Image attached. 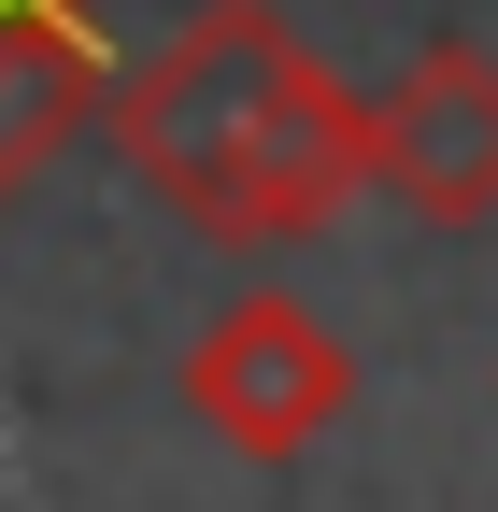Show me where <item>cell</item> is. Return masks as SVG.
I'll return each mask as SVG.
<instances>
[{"label": "cell", "mask_w": 498, "mask_h": 512, "mask_svg": "<svg viewBox=\"0 0 498 512\" xmlns=\"http://www.w3.org/2000/svg\"><path fill=\"white\" fill-rule=\"evenodd\" d=\"M100 128H114V157H129L200 242H228V256L314 242L370 185V100L271 15V0H200L157 57L114 72Z\"/></svg>", "instance_id": "1"}, {"label": "cell", "mask_w": 498, "mask_h": 512, "mask_svg": "<svg viewBox=\"0 0 498 512\" xmlns=\"http://www.w3.org/2000/svg\"><path fill=\"white\" fill-rule=\"evenodd\" d=\"M185 413H200L242 470H285L356 413V356L314 299H228L200 342H185Z\"/></svg>", "instance_id": "2"}, {"label": "cell", "mask_w": 498, "mask_h": 512, "mask_svg": "<svg viewBox=\"0 0 498 512\" xmlns=\"http://www.w3.org/2000/svg\"><path fill=\"white\" fill-rule=\"evenodd\" d=\"M370 185L399 214H427V228H484L498 214V57L484 43H427L370 100Z\"/></svg>", "instance_id": "3"}, {"label": "cell", "mask_w": 498, "mask_h": 512, "mask_svg": "<svg viewBox=\"0 0 498 512\" xmlns=\"http://www.w3.org/2000/svg\"><path fill=\"white\" fill-rule=\"evenodd\" d=\"M114 114V57H100V15H0V200L43 185L57 157Z\"/></svg>", "instance_id": "4"}, {"label": "cell", "mask_w": 498, "mask_h": 512, "mask_svg": "<svg viewBox=\"0 0 498 512\" xmlns=\"http://www.w3.org/2000/svg\"><path fill=\"white\" fill-rule=\"evenodd\" d=\"M0 15H43V0H0ZM57 15H100V0H57Z\"/></svg>", "instance_id": "5"}]
</instances>
